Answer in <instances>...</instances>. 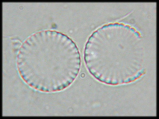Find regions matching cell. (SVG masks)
<instances>
[{
  "label": "cell",
  "mask_w": 159,
  "mask_h": 119,
  "mask_svg": "<svg viewBox=\"0 0 159 119\" xmlns=\"http://www.w3.org/2000/svg\"><path fill=\"white\" fill-rule=\"evenodd\" d=\"M44 47L39 50V61L27 62L39 63L18 68L20 76L35 90L46 93L63 90L74 82L80 70L78 49L69 38L65 42H48Z\"/></svg>",
  "instance_id": "obj_1"
}]
</instances>
